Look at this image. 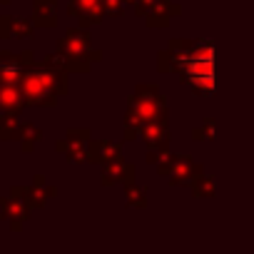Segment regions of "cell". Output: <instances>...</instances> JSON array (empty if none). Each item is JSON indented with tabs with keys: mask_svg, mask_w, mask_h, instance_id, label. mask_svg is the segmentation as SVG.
<instances>
[{
	"mask_svg": "<svg viewBox=\"0 0 254 254\" xmlns=\"http://www.w3.org/2000/svg\"><path fill=\"white\" fill-rule=\"evenodd\" d=\"M23 60L8 50H0V85H13L23 77Z\"/></svg>",
	"mask_w": 254,
	"mask_h": 254,
	"instance_id": "3",
	"label": "cell"
},
{
	"mask_svg": "<svg viewBox=\"0 0 254 254\" xmlns=\"http://www.w3.org/2000/svg\"><path fill=\"white\" fill-rule=\"evenodd\" d=\"M25 102L23 90H18L15 85H0V117L15 115Z\"/></svg>",
	"mask_w": 254,
	"mask_h": 254,
	"instance_id": "4",
	"label": "cell"
},
{
	"mask_svg": "<svg viewBox=\"0 0 254 254\" xmlns=\"http://www.w3.org/2000/svg\"><path fill=\"white\" fill-rule=\"evenodd\" d=\"M20 137H23V150H30L35 140H40V132L35 130L33 125H23V130H20Z\"/></svg>",
	"mask_w": 254,
	"mask_h": 254,
	"instance_id": "7",
	"label": "cell"
},
{
	"mask_svg": "<svg viewBox=\"0 0 254 254\" xmlns=\"http://www.w3.org/2000/svg\"><path fill=\"white\" fill-rule=\"evenodd\" d=\"M23 187H13V197L0 199V209H3V219L13 222V229H20L23 219L28 217V207L23 202Z\"/></svg>",
	"mask_w": 254,
	"mask_h": 254,
	"instance_id": "2",
	"label": "cell"
},
{
	"mask_svg": "<svg viewBox=\"0 0 254 254\" xmlns=\"http://www.w3.org/2000/svg\"><path fill=\"white\" fill-rule=\"evenodd\" d=\"M20 90L25 95L28 102L33 105H50L58 97V75L55 72H45V70H35V72H23L20 77Z\"/></svg>",
	"mask_w": 254,
	"mask_h": 254,
	"instance_id": "1",
	"label": "cell"
},
{
	"mask_svg": "<svg viewBox=\"0 0 254 254\" xmlns=\"http://www.w3.org/2000/svg\"><path fill=\"white\" fill-rule=\"evenodd\" d=\"M5 3H10V0H0V5H5Z\"/></svg>",
	"mask_w": 254,
	"mask_h": 254,
	"instance_id": "8",
	"label": "cell"
},
{
	"mask_svg": "<svg viewBox=\"0 0 254 254\" xmlns=\"http://www.w3.org/2000/svg\"><path fill=\"white\" fill-rule=\"evenodd\" d=\"M10 35L13 38H30L33 35V25L28 20H10Z\"/></svg>",
	"mask_w": 254,
	"mask_h": 254,
	"instance_id": "6",
	"label": "cell"
},
{
	"mask_svg": "<svg viewBox=\"0 0 254 254\" xmlns=\"http://www.w3.org/2000/svg\"><path fill=\"white\" fill-rule=\"evenodd\" d=\"M55 0H35V23L43 25V28H50L55 25Z\"/></svg>",
	"mask_w": 254,
	"mask_h": 254,
	"instance_id": "5",
	"label": "cell"
}]
</instances>
